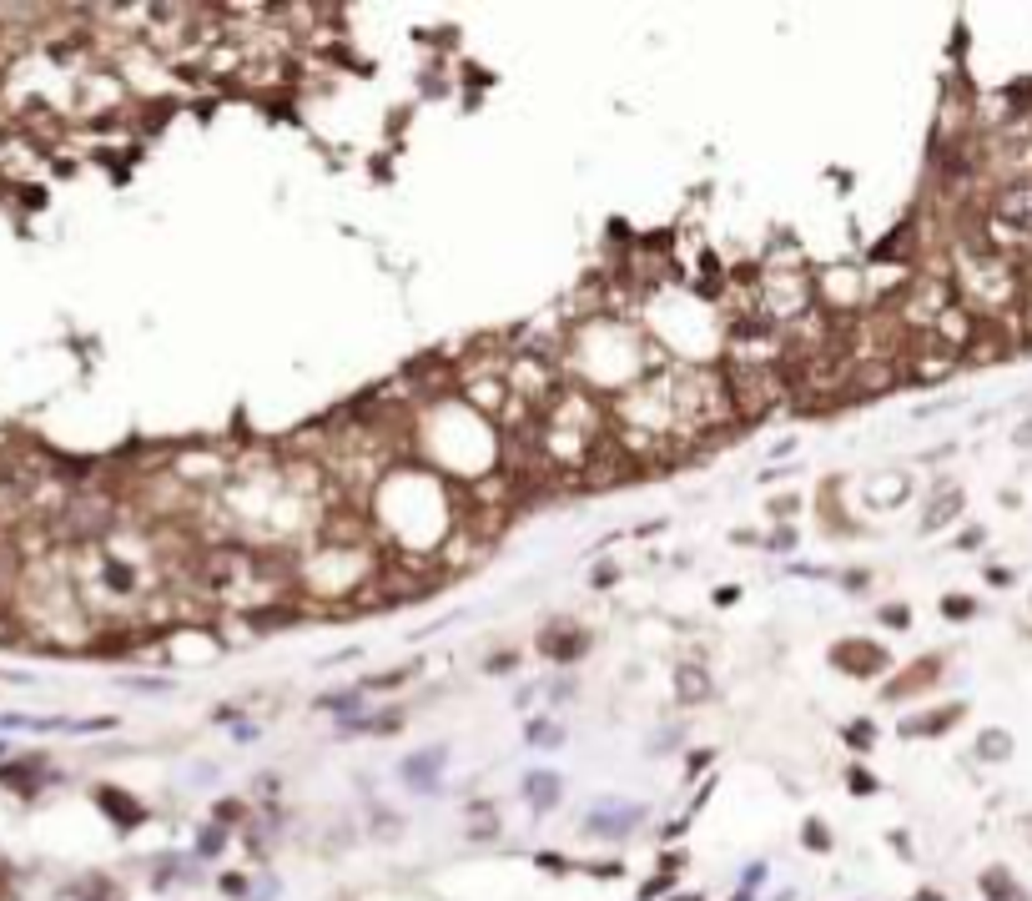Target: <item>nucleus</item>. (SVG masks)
Masks as SVG:
<instances>
[{
  "instance_id": "23",
  "label": "nucleus",
  "mask_w": 1032,
  "mask_h": 901,
  "mask_svg": "<svg viewBox=\"0 0 1032 901\" xmlns=\"http://www.w3.org/2000/svg\"><path fill=\"white\" fill-rule=\"evenodd\" d=\"M881 620H887V624H896V630H907L911 609H907V605H887V609H881Z\"/></svg>"
},
{
  "instance_id": "12",
  "label": "nucleus",
  "mask_w": 1032,
  "mask_h": 901,
  "mask_svg": "<svg viewBox=\"0 0 1032 901\" xmlns=\"http://www.w3.org/2000/svg\"><path fill=\"white\" fill-rule=\"evenodd\" d=\"M41 771H46V761H20V765H0V780H5V786H16L20 795H35V786H41Z\"/></svg>"
},
{
  "instance_id": "19",
  "label": "nucleus",
  "mask_w": 1032,
  "mask_h": 901,
  "mask_svg": "<svg viewBox=\"0 0 1032 901\" xmlns=\"http://www.w3.org/2000/svg\"><path fill=\"white\" fill-rule=\"evenodd\" d=\"M846 780H851V786H856V795H872V791H881V786H876V780L866 776V771H861V765H851V771H846Z\"/></svg>"
},
{
  "instance_id": "13",
  "label": "nucleus",
  "mask_w": 1032,
  "mask_h": 901,
  "mask_svg": "<svg viewBox=\"0 0 1032 901\" xmlns=\"http://www.w3.org/2000/svg\"><path fill=\"white\" fill-rule=\"evenodd\" d=\"M977 756H982V761H1007V756H1012V735L1007 731H982L977 735Z\"/></svg>"
},
{
  "instance_id": "7",
  "label": "nucleus",
  "mask_w": 1032,
  "mask_h": 901,
  "mask_svg": "<svg viewBox=\"0 0 1032 901\" xmlns=\"http://www.w3.org/2000/svg\"><path fill=\"white\" fill-rule=\"evenodd\" d=\"M519 795L529 801V811H534V816H549V811L559 806V795H564V780L554 776V771H529V776H524V786H519Z\"/></svg>"
},
{
  "instance_id": "26",
  "label": "nucleus",
  "mask_w": 1032,
  "mask_h": 901,
  "mask_svg": "<svg viewBox=\"0 0 1032 901\" xmlns=\"http://www.w3.org/2000/svg\"><path fill=\"white\" fill-rule=\"evenodd\" d=\"M590 579H595V590H610L614 579H620V569H614V564H599V569H595Z\"/></svg>"
},
{
  "instance_id": "28",
  "label": "nucleus",
  "mask_w": 1032,
  "mask_h": 901,
  "mask_svg": "<svg viewBox=\"0 0 1032 901\" xmlns=\"http://www.w3.org/2000/svg\"><path fill=\"white\" fill-rule=\"evenodd\" d=\"M982 539H987L982 529H967V534H957V549H977Z\"/></svg>"
},
{
  "instance_id": "33",
  "label": "nucleus",
  "mask_w": 1032,
  "mask_h": 901,
  "mask_svg": "<svg viewBox=\"0 0 1032 901\" xmlns=\"http://www.w3.org/2000/svg\"><path fill=\"white\" fill-rule=\"evenodd\" d=\"M911 901H942V897H937V891H917Z\"/></svg>"
},
{
  "instance_id": "30",
  "label": "nucleus",
  "mask_w": 1032,
  "mask_h": 901,
  "mask_svg": "<svg viewBox=\"0 0 1032 901\" xmlns=\"http://www.w3.org/2000/svg\"><path fill=\"white\" fill-rule=\"evenodd\" d=\"M549 695H554V700H559V695H575V680H554V685H549Z\"/></svg>"
},
{
  "instance_id": "1",
  "label": "nucleus",
  "mask_w": 1032,
  "mask_h": 901,
  "mask_svg": "<svg viewBox=\"0 0 1032 901\" xmlns=\"http://www.w3.org/2000/svg\"><path fill=\"white\" fill-rule=\"evenodd\" d=\"M720 373H725V393H731V408L740 428L746 423H761L770 419L776 408L791 403V388H786L781 368H751V363H720Z\"/></svg>"
},
{
  "instance_id": "14",
  "label": "nucleus",
  "mask_w": 1032,
  "mask_h": 901,
  "mask_svg": "<svg viewBox=\"0 0 1032 901\" xmlns=\"http://www.w3.org/2000/svg\"><path fill=\"white\" fill-rule=\"evenodd\" d=\"M524 735H529V746H564V725H554V720H529Z\"/></svg>"
},
{
  "instance_id": "10",
  "label": "nucleus",
  "mask_w": 1032,
  "mask_h": 901,
  "mask_svg": "<svg viewBox=\"0 0 1032 901\" xmlns=\"http://www.w3.org/2000/svg\"><path fill=\"white\" fill-rule=\"evenodd\" d=\"M937 665H942L937 654H926V660H917L907 680H892V685H887V695H892V700H907L911 690H926V685L937 680Z\"/></svg>"
},
{
  "instance_id": "16",
  "label": "nucleus",
  "mask_w": 1032,
  "mask_h": 901,
  "mask_svg": "<svg viewBox=\"0 0 1032 901\" xmlns=\"http://www.w3.org/2000/svg\"><path fill=\"white\" fill-rule=\"evenodd\" d=\"M222 846H227V831H222L217 821H212V826H202V841H197V851H202V856H217Z\"/></svg>"
},
{
  "instance_id": "17",
  "label": "nucleus",
  "mask_w": 1032,
  "mask_h": 901,
  "mask_svg": "<svg viewBox=\"0 0 1032 901\" xmlns=\"http://www.w3.org/2000/svg\"><path fill=\"white\" fill-rule=\"evenodd\" d=\"M806 846H811V851H831L826 821H816V816H811V821H806Z\"/></svg>"
},
{
  "instance_id": "24",
  "label": "nucleus",
  "mask_w": 1032,
  "mask_h": 901,
  "mask_svg": "<svg viewBox=\"0 0 1032 901\" xmlns=\"http://www.w3.org/2000/svg\"><path fill=\"white\" fill-rule=\"evenodd\" d=\"M766 545H770V549H776V554H786V549H791V545H796V529H776V534H770V539H766Z\"/></svg>"
},
{
  "instance_id": "18",
  "label": "nucleus",
  "mask_w": 1032,
  "mask_h": 901,
  "mask_svg": "<svg viewBox=\"0 0 1032 901\" xmlns=\"http://www.w3.org/2000/svg\"><path fill=\"white\" fill-rule=\"evenodd\" d=\"M514 665H519V654H514V650H499V654H489L484 670H489V675H509Z\"/></svg>"
},
{
  "instance_id": "15",
  "label": "nucleus",
  "mask_w": 1032,
  "mask_h": 901,
  "mask_svg": "<svg viewBox=\"0 0 1032 901\" xmlns=\"http://www.w3.org/2000/svg\"><path fill=\"white\" fill-rule=\"evenodd\" d=\"M101 806H106L111 816H121L126 826H137L141 816H146V811H141V806H131V801H126V795H111V786H106V791H101Z\"/></svg>"
},
{
  "instance_id": "6",
  "label": "nucleus",
  "mask_w": 1032,
  "mask_h": 901,
  "mask_svg": "<svg viewBox=\"0 0 1032 901\" xmlns=\"http://www.w3.org/2000/svg\"><path fill=\"white\" fill-rule=\"evenodd\" d=\"M590 645H595L590 630H575V624H549L544 635H539V650H544V660H554V665H575Z\"/></svg>"
},
{
  "instance_id": "11",
  "label": "nucleus",
  "mask_w": 1032,
  "mask_h": 901,
  "mask_svg": "<svg viewBox=\"0 0 1032 901\" xmlns=\"http://www.w3.org/2000/svg\"><path fill=\"white\" fill-rule=\"evenodd\" d=\"M363 685H348V690H328V695H317V710H328V715H338V720H353V710L363 715Z\"/></svg>"
},
{
  "instance_id": "25",
  "label": "nucleus",
  "mask_w": 1032,
  "mask_h": 901,
  "mask_svg": "<svg viewBox=\"0 0 1032 901\" xmlns=\"http://www.w3.org/2000/svg\"><path fill=\"white\" fill-rule=\"evenodd\" d=\"M796 509H801V498H776L770 504V519H796Z\"/></svg>"
},
{
  "instance_id": "31",
  "label": "nucleus",
  "mask_w": 1032,
  "mask_h": 901,
  "mask_svg": "<svg viewBox=\"0 0 1032 901\" xmlns=\"http://www.w3.org/2000/svg\"><path fill=\"white\" fill-rule=\"evenodd\" d=\"M595 876H620V861H595Z\"/></svg>"
},
{
  "instance_id": "9",
  "label": "nucleus",
  "mask_w": 1032,
  "mask_h": 901,
  "mask_svg": "<svg viewBox=\"0 0 1032 901\" xmlns=\"http://www.w3.org/2000/svg\"><path fill=\"white\" fill-rule=\"evenodd\" d=\"M675 695H680V705H700V700H710V675H705L700 665H680L675 670Z\"/></svg>"
},
{
  "instance_id": "2",
  "label": "nucleus",
  "mask_w": 1032,
  "mask_h": 901,
  "mask_svg": "<svg viewBox=\"0 0 1032 901\" xmlns=\"http://www.w3.org/2000/svg\"><path fill=\"white\" fill-rule=\"evenodd\" d=\"M952 373H962V353H952V348L937 342L932 333H911L907 353L896 357L902 388H932V383H947Z\"/></svg>"
},
{
  "instance_id": "3",
  "label": "nucleus",
  "mask_w": 1032,
  "mask_h": 901,
  "mask_svg": "<svg viewBox=\"0 0 1032 901\" xmlns=\"http://www.w3.org/2000/svg\"><path fill=\"white\" fill-rule=\"evenodd\" d=\"M640 821H645V806H629V801H599V806L584 811V836L625 841Z\"/></svg>"
},
{
  "instance_id": "32",
  "label": "nucleus",
  "mask_w": 1032,
  "mask_h": 901,
  "mask_svg": "<svg viewBox=\"0 0 1032 901\" xmlns=\"http://www.w3.org/2000/svg\"><path fill=\"white\" fill-rule=\"evenodd\" d=\"M1017 443H1022V449H1032V423H1022V428H1017Z\"/></svg>"
},
{
  "instance_id": "21",
  "label": "nucleus",
  "mask_w": 1032,
  "mask_h": 901,
  "mask_svg": "<svg viewBox=\"0 0 1032 901\" xmlns=\"http://www.w3.org/2000/svg\"><path fill=\"white\" fill-rule=\"evenodd\" d=\"M942 615H947V620H967L972 599H957V594H952V599H942Z\"/></svg>"
},
{
  "instance_id": "5",
  "label": "nucleus",
  "mask_w": 1032,
  "mask_h": 901,
  "mask_svg": "<svg viewBox=\"0 0 1032 901\" xmlns=\"http://www.w3.org/2000/svg\"><path fill=\"white\" fill-rule=\"evenodd\" d=\"M831 665H841L846 675H887V650L872 645V639H841V645H831Z\"/></svg>"
},
{
  "instance_id": "20",
  "label": "nucleus",
  "mask_w": 1032,
  "mask_h": 901,
  "mask_svg": "<svg viewBox=\"0 0 1032 901\" xmlns=\"http://www.w3.org/2000/svg\"><path fill=\"white\" fill-rule=\"evenodd\" d=\"M846 740H851V746H856V750H866V746H872V725H866V720H856V725H846Z\"/></svg>"
},
{
  "instance_id": "27",
  "label": "nucleus",
  "mask_w": 1032,
  "mask_h": 901,
  "mask_svg": "<svg viewBox=\"0 0 1032 901\" xmlns=\"http://www.w3.org/2000/svg\"><path fill=\"white\" fill-rule=\"evenodd\" d=\"M841 584L856 594V590H866V584H872V575H866V569H851V575H841Z\"/></svg>"
},
{
  "instance_id": "8",
  "label": "nucleus",
  "mask_w": 1032,
  "mask_h": 901,
  "mask_svg": "<svg viewBox=\"0 0 1032 901\" xmlns=\"http://www.w3.org/2000/svg\"><path fill=\"white\" fill-rule=\"evenodd\" d=\"M962 509H967L962 489H947V494H937V498H932V509L922 513V534H937V529L957 524V519H962Z\"/></svg>"
},
{
  "instance_id": "22",
  "label": "nucleus",
  "mask_w": 1032,
  "mask_h": 901,
  "mask_svg": "<svg viewBox=\"0 0 1032 901\" xmlns=\"http://www.w3.org/2000/svg\"><path fill=\"white\" fill-rule=\"evenodd\" d=\"M761 881H766V861H751V866H746V876H740V891H755Z\"/></svg>"
},
{
  "instance_id": "29",
  "label": "nucleus",
  "mask_w": 1032,
  "mask_h": 901,
  "mask_svg": "<svg viewBox=\"0 0 1032 901\" xmlns=\"http://www.w3.org/2000/svg\"><path fill=\"white\" fill-rule=\"evenodd\" d=\"M222 891H227V897H247V881H242V876H222Z\"/></svg>"
},
{
  "instance_id": "4",
  "label": "nucleus",
  "mask_w": 1032,
  "mask_h": 901,
  "mask_svg": "<svg viewBox=\"0 0 1032 901\" xmlns=\"http://www.w3.org/2000/svg\"><path fill=\"white\" fill-rule=\"evenodd\" d=\"M443 771H449V750L443 746H428V750H418V756H403V761H398V780H403L408 791H418V795H434L438 780H443Z\"/></svg>"
}]
</instances>
